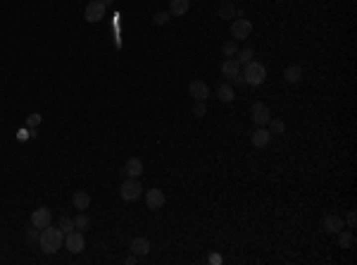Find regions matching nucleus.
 I'll use <instances>...</instances> for the list:
<instances>
[{"instance_id":"1","label":"nucleus","mask_w":357,"mask_h":265,"mask_svg":"<svg viewBox=\"0 0 357 265\" xmlns=\"http://www.w3.org/2000/svg\"><path fill=\"white\" fill-rule=\"evenodd\" d=\"M38 244H41V251L43 254H57L65 244V232L60 227H43V232L38 237Z\"/></svg>"},{"instance_id":"2","label":"nucleus","mask_w":357,"mask_h":265,"mask_svg":"<svg viewBox=\"0 0 357 265\" xmlns=\"http://www.w3.org/2000/svg\"><path fill=\"white\" fill-rule=\"evenodd\" d=\"M264 79H267V67L262 65V62L250 60L248 65H245V69H243V81L250 84V86H260Z\"/></svg>"},{"instance_id":"3","label":"nucleus","mask_w":357,"mask_h":265,"mask_svg":"<svg viewBox=\"0 0 357 265\" xmlns=\"http://www.w3.org/2000/svg\"><path fill=\"white\" fill-rule=\"evenodd\" d=\"M141 194H143V187H141V182H138V177H129V179L121 182V187H119V196L124 201H136Z\"/></svg>"},{"instance_id":"4","label":"nucleus","mask_w":357,"mask_h":265,"mask_svg":"<svg viewBox=\"0 0 357 265\" xmlns=\"http://www.w3.org/2000/svg\"><path fill=\"white\" fill-rule=\"evenodd\" d=\"M105 12H108V7L103 5V0H91L86 5V10H84V19L91 24L100 22V19H105Z\"/></svg>"},{"instance_id":"5","label":"nucleus","mask_w":357,"mask_h":265,"mask_svg":"<svg viewBox=\"0 0 357 265\" xmlns=\"http://www.w3.org/2000/svg\"><path fill=\"white\" fill-rule=\"evenodd\" d=\"M229 31H231V36H234L236 41H243V38H248L250 33H252V22H250V19H243V17H238V19L231 22Z\"/></svg>"},{"instance_id":"6","label":"nucleus","mask_w":357,"mask_h":265,"mask_svg":"<svg viewBox=\"0 0 357 265\" xmlns=\"http://www.w3.org/2000/svg\"><path fill=\"white\" fill-rule=\"evenodd\" d=\"M65 246L69 254H81L86 249V239H84V234L79 230H72V232L65 234Z\"/></svg>"},{"instance_id":"7","label":"nucleus","mask_w":357,"mask_h":265,"mask_svg":"<svg viewBox=\"0 0 357 265\" xmlns=\"http://www.w3.org/2000/svg\"><path fill=\"white\" fill-rule=\"evenodd\" d=\"M250 115H252V122H255L257 127H267V122L271 120L269 105H267V103H262V100H257V103L252 105V110H250Z\"/></svg>"},{"instance_id":"8","label":"nucleus","mask_w":357,"mask_h":265,"mask_svg":"<svg viewBox=\"0 0 357 265\" xmlns=\"http://www.w3.org/2000/svg\"><path fill=\"white\" fill-rule=\"evenodd\" d=\"M188 96H191L193 100H207V96H210V86H207L203 79H195V81L188 84Z\"/></svg>"},{"instance_id":"9","label":"nucleus","mask_w":357,"mask_h":265,"mask_svg":"<svg viewBox=\"0 0 357 265\" xmlns=\"http://www.w3.org/2000/svg\"><path fill=\"white\" fill-rule=\"evenodd\" d=\"M53 222V213H50V208H38L31 213V225L33 227H38V230H43V227H48Z\"/></svg>"},{"instance_id":"10","label":"nucleus","mask_w":357,"mask_h":265,"mask_svg":"<svg viewBox=\"0 0 357 265\" xmlns=\"http://www.w3.org/2000/svg\"><path fill=\"white\" fill-rule=\"evenodd\" d=\"M145 203H148V208H162L164 203H167V196H164L162 189H150V191H145Z\"/></svg>"},{"instance_id":"11","label":"nucleus","mask_w":357,"mask_h":265,"mask_svg":"<svg viewBox=\"0 0 357 265\" xmlns=\"http://www.w3.org/2000/svg\"><path fill=\"white\" fill-rule=\"evenodd\" d=\"M269 141H271V134L267 127H257L255 132L250 134V144L255 146V148H264Z\"/></svg>"},{"instance_id":"12","label":"nucleus","mask_w":357,"mask_h":265,"mask_svg":"<svg viewBox=\"0 0 357 265\" xmlns=\"http://www.w3.org/2000/svg\"><path fill=\"white\" fill-rule=\"evenodd\" d=\"M322 227H324L326 232L338 234L341 230H346V222H343V218H338V215H326L324 222H322Z\"/></svg>"},{"instance_id":"13","label":"nucleus","mask_w":357,"mask_h":265,"mask_svg":"<svg viewBox=\"0 0 357 265\" xmlns=\"http://www.w3.org/2000/svg\"><path fill=\"white\" fill-rule=\"evenodd\" d=\"M148 251H150V242H148L145 237H136V239L131 242V254L136 256V258L148 256Z\"/></svg>"},{"instance_id":"14","label":"nucleus","mask_w":357,"mask_h":265,"mask_svg":"<svg viewBox=\"0 0 357 265\" xmlns=\"http://www.w3.org/2000/svg\"><path fill=\"white\" fill-rule=\"evenodd\" d=\"M222 74L227 79H234L240 74V62L238 60H231V57H227L224 62H222Z\"/></svg>"},{"instance_id":"15","label":"nucleus","mask_w":357,"mask_h":265,"mask_svg":"<svg viewBox=\"0 0 357 265\" xmlns=\"http://www.w3.org/2000/svg\"><path fill=\"white\" fill-rule=\"evenodd\" d=\"M219 17H222V19H236L238 7L231 0H222V2H219Z\"/></svg>"},{"instance_id":"16","label":"nucleus","mask_w":357,"mask_h":265,"mask_svg":"<svg viewBox=\"0 0 357 265\" xmlns=\"http://www.w3.org/2000/svg\"><path fill=\"white\" fill-rule=\"evenodd\" d=\"M191 10V0H172L169 2V14L172 17H184Z\"/></svg>"},{"instance_id":"17","label":"nucleus","mask_w":357,"mask_h":265,"mask_svg":"<svg viewBox=\"0 0 357 265\" xmlns=\"http://www.w3.org/2000/svg\"><path fill=\"white\" fill-rule=\"evenodd\" d=\"M124 172H126V177H141L143 175V160L141 158H129L126 165H124Z\"/></svg>"},{"instance_id":"18","label":"nucleus","mask_w":357,"mask_h":265,"mask_svg":"<svg viewBox=\"0 0 357 265\" xmlns=\"http://www.w3.org/2000/svg\"><path fill=\"white\" fill-rule=\"evenodd\" d=\"M283 77H286L288 84H298V81L303 79V67L300 65H288L286 69H283Z\"/></svg>"},{"instance_id":"19","label":"nucleus","mask_w":357,"mask_h":265,"mask_svg":"<svg viewBox=\"0 0 357 265\" xmlns=\"http://www.w3.org/2000/svg\"><path fill=\"white\" fill-rule=\"evenodd\" d=\"M217 98L222 100V103H231V100L236 98L234 86H231V84H227V81H224V84H219V86H217Z\"/></svg>"},{"instance_id":"20","label":"nucleus","mask_w":357,"mask_h":265,"mask_svg":"<svg viewBox=\"0 0 357 265\" xmlns=\"http://www.w3.org/2000/svg\"><path fill=\"white\" fill-rule=\"evenodd\" d=\"M72 203H74L76 210H86L88 206H91V196H88V191H74Z\"/></svg>"},{"instance_id":"21","label":"nucleus","mask_w":357,"mask_h":265,"mask_svg":"<svg viewBox=\"0 0 357 265\" xmlns=\"http://www.w3.org/2000/svg\"><path fill=\"white\" fill-rule=\"evenodd\" d=\"M338 244H341V249H353V246H355V234H353V230H341V232H338Z\"/></svg>"},{"instance_id":"22","label":"nucleus","mask_w":357,"mask_h":265,"mask_svg":"<svg viewBox=\"0 0 357 265\" xmlns=\"http://www.w3.org/2000/svg\"><path fill=\"white\" fill-rule=\"evenodd\" d=\"M57 227H60V230H62V232H72V230H76L74 227V218H69V215H62V218H60V220H57Z\"/></svg>"},{"instance_id":"23","label":"nucleus","mask_w":357,"mask_h":265,"mask_svg":"<svg viewBox=\"0 0 357 265\" xmlns=\"http://www.w3.org/2000/svg\"><path fill=\"white\" fill-rule=\"evenodd\" d=\"M236 55H238L236 60L240 62V65H248L250 60H252V55H255V53H252V48H240V50H238Z\"/></svg>"},{"instance_id":"24","label":"nucleus","mask_w":357,"mask_h":265,"mask_svg":"<svg viewBox=\"0 0 357 265\" xmlns=\"http://www.w3.org/2000/svg\"><path fill=\"white\" fill-rule=\"evenodd\" d=\"M169 19H172L169 10H167V12H155V14H152V22L157 24V26H164V24L169 22Z\"/></svg>"},{"instance_id":"25","label":"nucleus","mask_w":357,"mask_h":265,"mask_svg":"<svg viewBox=\"0 0 357 265\" xmlns=\"http://www.w3.org/2000/svg\"><path fill=\"white\" fill-rule=\"evenodd\" d=\"M267 124H269V134H283V129H286L283 120H269Z\"/></svg>"},{"instance_id":"26","label":"nucleus","mask_w":357,"mask_h":265,"mask_svg":"<svg viewBox=\"0 0 357 265\" xmlns=\"http://www.w3.org/2000/svg\"><path fill=\"white\" fill-rule=\"evenodd\" d=\"M222 53H224L227 57H234L238 53V43L236 41H227V43L222 45Z\"/></svg>"},{"instance_id":"27","label":"nucleus","mask_w":357,"mask_h":265,"mask_svg":"<svg viewBox=\"0 0 357 265\" xmlns=\"http://www.w3.org/2000/svg\"><path fill=\"white\" fill-rule=\"evenodd\" d=\"M88 225H91V218H88L86 213H81V215H76V218H74V227H76V230H86Z\"/></svg>"},{"instance_id":"28","label":"nucleus","mask_w":357,"mask_h":265,"mask_svg":"<svg viewBox=\"0 0 357 265\" xmlns=\"http://www.w3.org/2000/svg\"><path fill=\"white\" fill-rule=\"evenodd\" d=\"M205 112H207L205 100H195V105H193V115H195V117H205Z\"/></svg>"},{"instance_id":"29","label":"nucleus","mask_w":357,"mask_h":265,"mask_svg":"<svg viewBox=\"0 0 357 265\" xmlns=\"http://www.w3.org/2000/svg\"><path fill=\"white\" fill-rule=\"evenodd\" d=\"M38 237H41V234H38V227H33V225H31V227L26 230V242L36 244V242H38Z\"/></svg>"},{"instance_id":"30","label":"nucleus","mask_w":357,"mask_h":265,"mask_svg":"<svg viewBox=\"0 0 357 265\" xmlns=\"http://www.w3.org/2000/svg\"><path fill=\"white\" fill-rule=\"evenodd\" d=\"M355 225H357L355 213H348V218H346V227H348V230H355Z\"/></svg>"},{"instance_id":"31","label":"nucleus","mask_w":357,"mask_h":265,"mask_svg":"<svg viewBox=\"0 0 357 265\" xmlns=\"http://www.w3.org/2000/svg\"><path fill=\"white\" fill-rule=\"evenodd\" d=\"M26 124H29V127H36V124H41V115H38V112H33L31 117L26 120Z\"/></svg>"},{"instance_id":"32","label":"nucleus","mask_w":357,"mask_h":265,"mask_svg":"<svg viewBox=\"0 0 357 265\" xmlns=\"http://www.w3.org/2000/svg\"><path fill=\"white\" fill-rule=\"evenodd\" d=\"M103 5H105V7H110V5H115V0H103Z\"/></svg>"}]
</instances>
